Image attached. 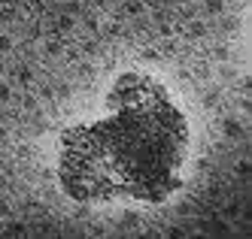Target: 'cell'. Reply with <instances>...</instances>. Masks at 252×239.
Masks as SVG:
<instances>
[{
    "label": "cell",
    "instance_id": "1",
    "mask_svg": "<svg viewBox=\"0 0 252 239\" xmlns=\"http://www.w3.org/2000/svg\"><path fill=\"white\" fill-rule=\"evenodd\" d=\"M189 118L155 76L131 70L110 85L103 115L58 136V185L76 203H164L183 188Z\"/></svg>",
    "mask_w": 252,
    "mask_h": 239
}]
</instances>
